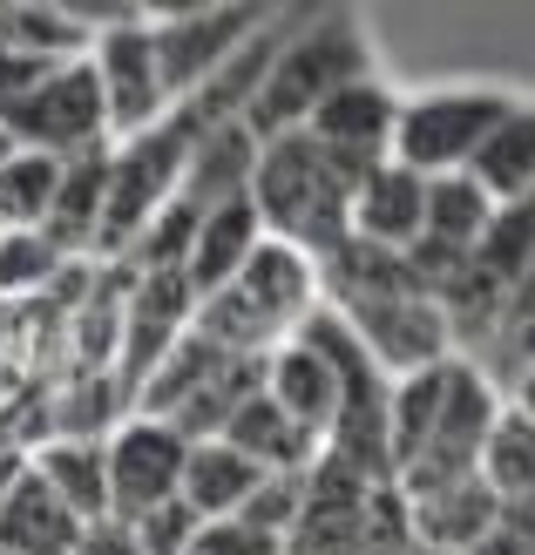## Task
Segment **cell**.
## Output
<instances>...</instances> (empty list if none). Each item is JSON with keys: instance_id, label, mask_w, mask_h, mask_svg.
Listing matches in <instances>:
<instances>
[{"instance_id": "22", "label": "cell", "mask_w": 535, "mask_h": 555, "mask_svg": "<svg viewBox=\"0 0 535 555\" xmlns=\"http://www.w3.org/2000/svg\"><path fill=\"white\" fill-rule=\"evenodd\" d=\"M224 440H231L238 454H251V461L265 467V475H313L319 454H326V448H319V434H305L271 393L251 400L238 421H231V434H224Z\"/></svg>"}, {"instance_id": "31", "label": "cell", "mask_w": 535, "mask_h": 555, "mask_svg": "<svg viewBox=\"0 0 535 555\" xmlns=\"http://www.w3.org/2000/svg\"><path fill=\"white\" fill-rule=\"evenodd\" d=\"M75 555H143V542H136V521L102 515V521H89V529H81V548H75Z\"/></svg>"}, {"instance_id": "32", "label": "cell", "mask_w": 535, "mask_h": 555, "mask_svg": "<svg viewBox=\"0 0 535 555\" xmlns=\"http://www.w3.org/2000/svg\"><path fill=\"white\" fill-rule=\"evenodd\" d=\"M21 475H27V454L14 448V440H8V434H0V494H8V488H14Z\"/></svg>"}, {"instance_id": "18", "label": "cell", "mask_w": 535, "mask_h": 555, "mask_svg": "<svg viewBox=\"0 0 535 555\" xmlns=\"http://www.w3.org/2000/svg\"><path fill=\"white\" fill-rule=\"evenodd\" d=\"M407 515H413V542L434 548V555H468L474 542L495 535L501 502L488 494V481H455V488H428V494H407Z\"/></svg>"}, {"instance_id": "23", "label": "cell", "mask_w": 535, "mask_h": 555, "mask_svg": "<svg viewBox=\"0 0 535 555\" xmlns=\"http://www.w3.org/2000/svg\"><path fill=\"white\" fill-rule=\"evenodd\" d=\"M468 177L482 183L495 204H528L535 197V95H522L509 116H501V129L474 150Z\"/></svg>"}, {"instance_id": "12", "label": "cell", "mask_w": 535, "mask_h": 555, "mask_svg": "<svg viewBox=\"0 0 535 555\" xmlns=\"http://www.w3.org/2000/svg\"><path fill=\"white\" fill-rule=\"evenodd\" d=\"M400 89H393L386 75H366L353 81V89H340L313 122H305V135L340 163V170H353L359 183L380 170V163H393V143H400Z\"/></svg>"}, {"instance_id": "2", "label": "cell", "mask_w": 535, "mask_h": 555, "mask_svg": "<svg viewBox=\"0 0 535 555\" xmlns=\"http://www.w3.org/2000/svg\"><path fill=\"white\" fill-rule=\"evenodd\" d=\"M366 75H380V41L359 8H292L285 41H278L258 95L244 108V129L258 143H278V135L305 129L332 95Z\"/></svg>"}, {"instance_id": "10", "label": "cell", "mask_w": 535, "mask_h": 555, "mask_svg": "<svg viewBox=\"0 0 535 555\" xmlns=\"http://www.w3.org/2000/svg\"><path fill=\"white\" fill-rule=\"evenodd\" d=\"M196 332V292L183 271H156V278H136L129 271V298H123V339H116V386L136 413L143 386L156 379V366L170 359L183 339Z\"/></svg>"}, {"instance_id": "35", "label": "cell", "mask_w": 535, "mask_h": 555, "mask_svg": "<svg viewBox=\"0 0 535 555\" xmlns=\"http://www.w3.org/2000/svg\"><path fill=\"white\" fill-rule=\"evenodd\" d=\"M0 555H8V548H0Z\"/></svg>"}, {"instance_id": "26", "label": "cell", "mask_w": 535, "mask_h": 555, "mask_svg": "<svg viewBox=\"0 0 535 555\" xmlns=\"http://www.w3.org/2000/svg\"><path fill=\"white\" fill-rule=\"evenodd\" d=\"M447 373H455V359L447 366H428L413 379H393V488H400V475L420 461V448H428V434L441 421L447 406Z\"/></svg>"}, {"instance_id": "3", "label": "cell", "mask_w": 535, "mask_h": 555, "mask_svg": "<svg viewBox=\"0 0 535 555\" xmlns=\"http://www.w3.org/2000/svg\"><path fill=\"white\" fill-rule=\"evenodd\" d=\"M319 312H326V271H319V258H305L298 244H285V237H265L231 285L196 305V332H204L211 346H224V352L271 359L278 346H292Z\"/></svg>"}, {"instance_id": "14", "label": "cell", "mask_w": 535, "mask_h": 555, "mask_svg": "<svg viewBox=\"0 0 535 555\" xmlns=\"http://www.w3.org/2000/svg\"><path fill=\"white\" fill-rule=\"evenodd\" d=\"M265 393L285 406L305 434H319V448L332 440V427H340V359L326 352V339H319L313 325H305L292 346H278V352H271Z\"/></svg>"}, {"instance_id": "24", "label": "cell", "mask_w": 535, "mask_h": 555, "mask_svg": "<svg viewBox=\"0 0 535 555\" xmlns=\"http://www.w3.org/2000/svg\"><path fill=\"white\" fill-rule=\"evenodd\" d=\"M495 217H501V204L468 170L434 177L428 183V237L420 244H434V251H447V258H474V244L495 231Z\"/></svg>"}, {"instance_id": "34", "label": "cell", "mask_w": 535, "mask_h": 555, "mask_svg": "<svg viewBox=\"0 0 535 555\" xmlns=\"http://www.w3.org/2000/svg\"><path fill=\"white\" fill-rule=\"evenodd\" d=\"M14 156H21V143H14V129H8V122H0V170H8V163H14Z\"/></svg>"}, {"instance_id": "16", "label": "cell", "mask_w": 535, "mask_h": 555, "mask_svg": "<svg viewBox=\"0 0 535 555\" xmlns=\"http://www.w3.org/2000/svg\"><path fill=\"white\" fill-rule=\"evenodd\" d=\"M0 54L68 68L95 54V27L81 8H62V0H0Z\"/></svg>"}, {"instance_id": "1", "label": "cell", "mask_w": 535, "mask_h": 555, "mask_svg": "<svg viewBox=\"0 0 535 555\" xmlns=\"http://www.w3.org/2000/svg\"><path fill=\"white\" fill-rule=\"evenodd\" d=\"M319 271H326V305L359 332V346L386 366V379H413L455 359V332H447L441 298L413 278L407 258L373 251V244L353 237Z\"/></svg>"}, {"instance_id": "4", "label": "cell", "mask_w": 535, "mask_h": 555, "mask_svg": "<svg viewBox=\"0 0 535 555\" xmlns=\"http://www.w3.org/2000/svg\"><path fill=\"white\" fill-rule=\"evenodd\" d=\"M353 197L359 177L340 170L313 135L292 129L258 150V177H251V204L265 217V237L298 244L305 258H340L353 244Z\"/></svg>"}, {"instance_id": "20", "label": "cell", "mask_w": 535, "mask_h": 555, "mask_svg": "<svg viewBox=\"0 0 535 555\" xmlns=\"http://www.w3.org/2000/svg\"><path fill=\"white\" fill-rule=\"evenodd\" d=\"M265 481L271 475L251 454H238L231 440H196L190 467H183V502L204 515V521H238L251 502H258Z\"/></svg>"}, {"instance_id": "30", "label": "cell", "mask_w": 535, "mask_h": 555, "mask_svg": "<svg viewBox=\"0 0 535 555\" xmlns=\"http://www.w3.org/2000/svg\"><path fill=\"white\" fill-rule=\"evenodd\" d=\"M190 555H285V542L258 529V521H204Z\"/></svg>"}, {"instance_id": "5", "label": "cell", "mask_w": 535, "mask_h": 555, "mask_svg": "<svg viewBox=\"0 0 535 555\" xmlns=\"http://www.w3.org/2000/svg\"><path fill=\"white\" fill-rule=\"evenodd\" d=\"M522 95L509 81H434L400 102V143H393V163H407L420 177H455L474 163V150L501 129Z\"/></svg>"}, {"instance_id": "33", "label": "cell", "mask_w": 535, "mask_h": 555, "mask_svg": "<svg viewBox=\"0 0 535 555\" xmlns=\"http://www.w3.org/2000/svg\"><path fill=\"white\" fill-rule=\"evenodd\" d=\"M509 406H515V413H528V421H535V373H522V379L509 386Z\"/></svg>"}, {"instance_id": "21", "label": "cell", "mask_w": 535, "mask_h": 555, "mask_svg": "<svg viewBox=\"0 0 535 555\" xmlns=\"http://www.w3.org/2000/svg\"><path fill=\"white\" fill-rule=\"evenodd\" d=\"M27 467L62 494V502L81 515V521H102L116 515V502H109V440H81V434H48L35 454H27Z\"/></svg>"}, {"instance_id": "29", "label": "cell", "mask_w": 535, "mask_h": 555, "mask_svg": "<svg viewBox=\"0 0 535 555\" xmlns=\"http://www.w3.org/2000/svg\"><path fill=\"white\" fill-rule=\"evenodd\" d=\"M196 535H204V515H196L183 494H177V502H163V508H150L143 521H136V542H143V555H190Z\"/></svg>"}, {"instance_id": "27", "label": "cell", "mask_w": 535, "mask_h": 555, "mask_svg": "<svg viewBox=\"0 0 535 555\" xmlns=\"http://www.w3.org/2000/svg\"><path fill=\"white\" fill-rule=\"evenodd\" d=\"M62 156L21 150L8 170H0V231H48L54 197H62Z\"/></svg>"}, {"instance_id": "19", "label": "cell", "mask_w": 535, "mask_h": 555, "mask_svg": "<svg viewBox=\"0 0 535 555\" xmlns=\"http://www.w3.org/2000/svg\"><path fill=\"white\" fill-rule=\"evenodd\" d=\"M258 244H265V217H258V204H251V197H231V204L204 210V231H196L190 264H183L196 305L217 298L224 285H231V278L251 264V251H258Z\"/></svg>"}, {"instance_id": "11", "label": "cell", "mask_w": 535, "mask_h": 555, "mask_svg": "<svg viewBox=\"0 0 535 555\" xmlns=\"http://www.w3.org/2000/svg\"><path fill=\"white\" fill-rule=\"evenodd\" d=\"M183 467H190V440L156 413H129L109 434V502L123 521H143L150 508L183 494Z\"/></svg>"}, {"instance_id": "9", "label": "cell", "mask_w": 535, "mask_h": 555, "mask_svg": "<svg viewBox=\"0 0 535 555\" xmlns=\"http://www.w3.org/2000/svg\"><path fill=\"white\" fill-rule=\"evenodd\" d=\"M14 129V143L21 150H41V156H95L109 150L116 135H109V102H102V81L89 62H68V68H54L41 89H27L8 116H0Z\"/></svg>"}, {"instance_id": "7", "label": "cell", "mask_w": 535, "mask_h": 555, "mask_svg": "<svg viewBox=\"0 0 535 555\" xmlns=\"http://www.w3.org/2000/svg\"><path fill=\"white\" fill-rule=\"evenodd\" d=\"M89 68H95V81H102L109 135H116V143H136V135H150V129L177 108L170 81H163L156 35H150V8H136L129 21L102 27V35H95V54H89Z\"/></svg>"}, {"instance_id": "13", "label": "cell", "mask_w": 535, "mask_h": 555, "mask_svg": "<svg viewBox=\"0 0 535 555\" xmlns=\"http://www.w3.org/2000/svg\"><path fill=\"white\" fill-rule=\"evenodd\" d=\"M373 481L353 467L319 461L313 467V502H305L298 529L285 535V555H373Z\"/></svg>"}, {"instance_id": "28", "label": "cell", "mask_w": 535, "mask_h": 555, "mask_svg": "<svg viewBox=\"0 0 535 555\" xmlns=\"http://www.w3.org/2000/svg\"><path fill=\"white\" fill-rule=\"evenodd\" d=\"M62 251L41 237V231H0V298H21V292H41Z\"/></svg>"}, {"instance_id": "6", "label": "cell", "mask_w": 535, "mask_h": 555, "mask_svg": "<svg viewBox=\"0 0 535 555\" xmlns=\"http://www.w3.org/2000/svg\"><path fill=\"white\" fill-rule=\"evenodd\" d=\"M271 14L278 8H251V0H224V8H150V35H156L170 95L190 102L196 89H211V81L271 27Z\"/></svg>"}, {"instance_id": "8", "label": "cell", "mask_w": 535, "mask_h": 555, "mask_svg": "<svg viewBox=\"0 0 535 555\" xmlns=\"http://www.w3.org/2000/svg\"><path fill=\"white\" fill-rule=\"evenodd\" d=\"M501 406H509L501 386L482 366L455 359V373H447V406H441V421L428 434V448H420V461L400 475V494H428V488H455V481L482 475V448H488V434L501 421Z\"/></svg>"}, {"instance_id": "25", "label": "cell", "mask_w": 535, "mask_h": 555, "mask_svg": "<svg viewBox=\"0 0 535 555\" xmlns=\"http://www.w3.org/2000/svg\"><path fill=\"white\" fill-rule=\"evenodd\" d=\"M482 481L501 508H528L535 515V421L515 406H501V421L482 448Z\"/></svg>"}, {"instance_id": "17", "label": "cell", "mask_w": 535, "mask_h": 555, "mask_svg": "<svg viewBox=\"0 0 535 555\" xmlns=\"http://www.w3.org/2000/svg\"><path fill=\"white\" fill-rule=\"evenodd\" d=\"M81 529H89V521H81L35 467L0 494V548L8 555H75Z\"/></svg>"}, {"instance_id": "15", "label": "cell", "mask_w": 535, "mask_h": 555, "mask_svg": "<svg viewBox=\"0 0 535 555\" xmlns=\"http://www.w3.org/2000/svg\"><path fill=\"white\" fill-rule=\"evenodd\" d=\"M353 237L373 244V251L407 258L428 237V177L407 170V163H380L353 197Z\"/></svg>"}]
</instances>
